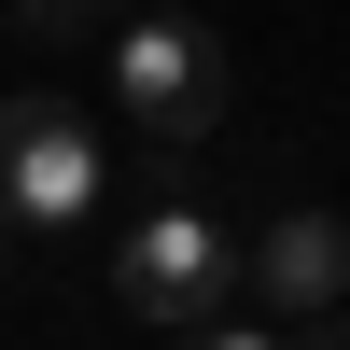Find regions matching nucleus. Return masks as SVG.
I'll return each mask as SVG.
<instances>
[{
  "label": "nucleus",
  "instance_id": "nucleus-6",
  "mask_svg": "<svg viewBox=\"0 0 350 350\" xmlns=\"http://www.w3.org/2000/svg\"><path fill=\"white\" fill-rule=\"evenodd\" d=\"M183 350H295V336H267V323L239 308V323H211V336H183Z\"/></svg>",
  "mask_w": 350,
  "mask_h": 350
},
{
  "label": "nucleus",
  "instance_id": "nucleus-3",
  "mask_svg": "<svg viewBox=\"0 0 350 350\" xmlns=\"http://www.w3.org/2000/svg\"><path fill=\"white\" fill-rule=\"evenodd\" d=\"M98 70H112V112H126L140 140H211L224 98H239L211 14H126V28L98 42Z\"/></svg>",
  "mask_w": 350,
  "mask_h": 350
},
{
  "label": "nucleus",
  "instance_id": "nucleus-4",
  "mask_svg": "<svg viewBox=\"0 0 350 350\" xmlns=\"http://www.w3.org/2000/svg\"><path fill=\"white\" fill-rule=\"evenodd\" d=\"M350 308V224L336 211H280V224H252V323H336Z\"/></svg>",
  "mask_w": 350,
  "mask_h": 350
},
{
  "label": "nucleus",
  "instance_id": "nucleus-7",
  "mask_svg": "<svg viewBox=\"0 0 350 350\" xmlns=\"http://www.w3.org/2000/svg\"><path fill=\"white\" fill-rule=\"evenodd\" d=\"M295 350H350V308H336V323H308V336H295Z\"/></svg>",
  "mask_w": 350,
  "mask_h": 350
},
{
  "label": "nucleus",
  "instance_id": "nucleus-2",
  "mask_svg": "<svg viewBox=\"0 0 350 350\" xmlns=\"http://www.w3.org/2000/svg\"><path fill=\"white\" fill-rule=\"evenodd\" d=\"M98 196H112V154H98V126H84V98L70 84H14V98H0V224L70 239Z\"/></svg>",
  "mask_w": 350,
  "mask_h": 350
},
{
  "label": "nucleus",
  "instance_id": "nucleus-8",
  "mask_svg": "<svg viewBox=\"0 0 350 350\" xmlns=\"http://www.w3.org/2000/svg\"><path fill=\"white\" fill-rule=\"evenodd\" d=\"M0 14H14V0H0Z\"/></svg>",
  "mask_w": 350,
  "mask_h": 350
},
{
  "label": "nucleus",
  "instance_id": "nucleus-5",
  "mask_svg": "<svg viewBox=\"0 0 350 350\" xmlns=\"http://www.w3.org/2000/svg\"><path fill=\"white\" fill-rule=\"evenodd\" d=\"M126 14H140V0H14V28H28L42 56H84V42H112Z\"/></svg>",
  "mask_w": 350,
  "mask_h": 350
},
{
  "label": "nucleus",
  "instance_id": "nucleus-1",
  "mask_svg": "<svg viewBox=\"0 0 350 350\" xmlns=\"http://www.w3.org/2000/svg\"><path fill=\"white\" fill-rule=\"evenodd\" d=\"M112 295H126L140 336H211L252 308V239L224 211H196V196H154L126 224V252H112Z\"/></svg>",
  "mask_w": 350,
  "mask_h": 350
}]
</instances>
